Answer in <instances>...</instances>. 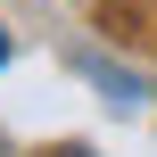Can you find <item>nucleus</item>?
<instances>
[{"mask_svg": "<svg viewBox=\"0 0 157 157\" xmlns=\"http://www.w3.org/2000/svg\"><path fill=\"white\" fill-rule=\"evenodd\" d=\"M0 58H8V33H0Z\"/></svg>", "mask_w": 157, "mask_h": 157, "instance_id": "nucleus-1", "label": "nucleus"}]
</instances>
